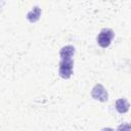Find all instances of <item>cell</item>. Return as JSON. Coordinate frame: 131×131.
I'll return each instance as SVG.
<instances>
[{
  "label": "cell",
  "mask_w": 131,
  "mask_h": 131,
  "mask_svg": "<svg viewBox=\"0 0 131 131\" xmlns=\"http://www.w3.org/2000/svg\"><path fill=\"white\" fill-rule=\"evenodd\" d=\"M129 102L127 101V99L125 98H119L116 101V110L118 111V113L120 114H125L129 111Z\"/></svg>",
  "instance_id": "obj_5"
},
{
  "label": "cell",
  "mask_w": 131,
  "mask_h": 131,
  "mask_svg": "<svg viewBox=\"0 0 131 131\" xmlns=\"http://www.w3.org/2000/svg\"><path fill=\"white\" fill-rule=\"evenodd\" d=\"M116 131H131V122L119 125Z\"/></svg>",
  "instance_id": "obj_7"
},
{
  "label": "cell",
  "mask_w": 131,
  "mask_h": 131,
  "mask_svg": "<svg viewBox=\"0 0 131 131\" xmlns=\"http://www.w3.org/2000/svg\"><path fill=\"white\" fill-rule=\"evenodd\" d=\"M74 53H75V47L73 45H67V46H63L60 49L59 56H60V59H62V58H72Z\"/></svg>",
  "instance_id": "obj_6"
},
{
  "label": "cell",
  "mask_w": 131,
  "mask_h": 131,
  "mask_svg": "<svg viewBox=\"0 0 131 131\" xmlns=\"http://www.w3.org/2000/svg\"><path fill=\"white\" fill-rule=\"evenodd\" d=\"M41 13H42L41 8H40L39 6H34L33 9H31V10L27 13L26 17H27V19H28L30 23H36L37 20H39V18H40V16H41Z\"/></svg>",
  "instance_id": "obj_4"
},
{
  "label": "cell",
  "mask_w": 131,
  "mask_h": 131,
  "mask_svg": "<svg viewBox=\"0 0 131 131\" xmlns=\"http://www.w3.org/2000/svg\"><path fill=\"white\" fill-rule=\"evenodd\" d=\"M115 37V33L112 29H108V28H104L102 29L98 36H97V43L100 47L102 48H106L111 45L113 39Z\"/></svg>",
  "instance_id": "obj_2"
},
{
  "label": "cell",
  "mask_w": 131,
  "mask_h": 131,
  "mask_svg": "<svg viewBox=\"0 0 131 131\" xmlns=\"http://www.w3.org/2000/svg\"><path fill=\"white\" fill-rule=\"evenodd\" d=\"M91 96L94 99H96L98 101H101V102H104V101H106L108 99V94H107L105 88L101 84H96L92 88Z\"/></svg>",
  "instance_id": "obj_3"
},
{
  "label": "cell",
  "mask_w": 131,
  "mask_h": 131,
  "mask_svg": "<svg viewBox=\"0 0 131 131\" xmlns=\"http://www.w3.org/2000/svg\"><path fill=\"white\" fill-rule=\"evenodd\" d=\"M74 61L72 58H62L58 64V74L63 79H69L73 75Z\"/></svg>",
  "instance_id": "obj_1"
}]
</instances>
